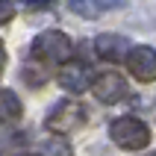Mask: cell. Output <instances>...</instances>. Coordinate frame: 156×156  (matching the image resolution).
Masks as SVG:
<instances>
[{
	"label": "cell",
	"instance_id": "1",
	"mask_svg": "<svg viewBox=\"0 0 156 156\" xmlns=\"http://www.w3.org/2000/svg\"><path fill=\"white\" fill-rule=\"evenodd\" d=\"M109 139L121 150H141V147H147V141H150V130L139 118L124 115V118H115L109 124Z\"/></svg>",
	"mask_w": 156,
	"mask_h": 156
},
{
	"label": "cell",
	"instance_id": "2",
	"mask_svg": "<svg viewBox=\"0 0 156 156\" xmlns=\"http://www.w3.org/2000/svg\"><path fill=\"white\" fill-rule=\"evenodd\" d=\"M74 50L71 38L62 30H44L33 38V53L35 59H44V62H65Z\"/></svg>",
	"mask_w": 156,
	"mask_h": 156
},
{
	"label": "cell",
	"instance_id": "3",
	"mask_svg": "<svg viewBox=\"0 0 156 156\" xmlns=\"http://www.w3.org/2000/svg\"><path fill=\"white\" fill-rule=\"evenodd\" d=\"M83 124H86V109H83V103H77V100H65V103H59L47 115V127H50L56 136L80 130Z\"/></svg>",
	"mask_w": 156,
	"mask_h": 156
},
{
	"label": "cell",
	"instance_id": "4",
	"mask_svg": "<svg viewBox=\"0 0 156 156\" xmlns=\"http://www.w3.org/2000/svg\"><path fill=\"white\" fill-rule=\"evenodd\" d=\"M127 65H130V74L141 83H153L156 80V50L147 44H139L133 47L130 56H127Z\"/></svg>",
	"mask_w": 156,
	"mask_h": 156
},
{
	"label": "cell",
	"instance_id": "5",
	"mask_svg": "<svg viewBox=\"0 0 156 156\" xmlns=\"http://www.w3.org/2000/svg\"><path fill=\"white\" fill-rule=\"evenodd\" d=\"M91 91H94V97L100 103H118V100L127 97V80L118 71H106V74H100L94 80Z\"/></svg>",
	"mask_w": 156,
	"mask_h": 156
},
{
	"label": "cell",
	"instance_id": "6",
	"mask_svg": "<svg viewBox=\"0 0 156 156\" xmlns=\"http://www.w3.org/2000/svg\"><path fill=\"white\" fill-rule=\"evenodd\" d=\"M94 50L100 59H109V62H121L124 56H130V41L124 38V35H115V33H103V35H97V41H94Z\"/></svg>",
	"mask_w": 156,
	"mask_h": 156
},
{
	"label": "cell",
	"instance_id": "7",
	"mask_svg": "<svg viewBox=\"0 0 156 156\" xmlns=\"http://www.w3.org/2000/svg\"><path fill=\"white\" fill-rule=\"evenodd\" d=\"M88 77H91V74H88L86 65H80V62H68V65L59 71V86L65 88V91H71V94H80V91H86L88 86H94Z\"/></svg>",
	"mask_w": 156,
	"mask_h": 156
},
{
	"label": "cell",
	"instance_id": "8",
	"mask_svg": "<svg viewBox=\"0 0 156 156\" xmlns=\"http://www.w3.org/2000/svg\"><path fill=\"white\" fill-rule=\"evenodd\" d=\"M127 0H68V9L80 18H100L109 9H121Z\"/></svg>",
	"mask_w": 156,
	"mask_h": 156
},
{
	"label": "cell",
	"instance_id": "9",
	"mask_svg": "<svg viewBox=\"0 0 156 156\" xmlns=\"http://www.w3.org/2000/svg\"><path fill=\"white\" fill-rule=\"evenodd\" d=\"M41 156H74L65 136H47L41 141Z\"/></svg>",
	"mask_w": 156,
	"mask_h": 156
},
{
	"label": "cell",
	"instance_id": "10",
	"mask_svg": "<svg viewBox=\"0 0 156 156\" xmlns=\"http://www.w3.org/2000/svg\"><path fill=\"white\" fill-rule=\"evenodd\" d=\"M21 112H24V109H21V100L15 97V91H12V88H3V121L6 124L18 121Z\"/></svg>",
	"mask_w": 156,
	"mask_h": 156
},
{
	"label": "cell",
	"instance_id": "11",
	"mask_svg": "<svg viewBox=\"0 0 156 156\" xmlns=\"http://www.w3.org/2000/svg\"><path fill=\"white\" fill-rule=\"evenodd\" d=\"M24 74H27V83H30V86H41L44 80H47V77H44V71H38L35 65H27Z\"/></svg>",
	"mask_w": 156,
	"mask_h": 156
},
{
	"label": "cell",
	"instance_id": "12",
	"mask_svg": "<svg viewBox=\"0 0 156 156\" xmlns=\"http://www.w3.org/2000/svg\"><path fill=\"white\" fill-rule=\"evenodd\" d=\"M9 18H12V3L3 0V24H9Z\"/></svg>",
	"mask_w": 156,
	"mask_h": 156
},
{
	"label": "cell",
	"instance_id": "13",
	"mask_svg": "<svg viewBox=\"0 0 156 156\" xmlns=\"http://www.w3.org/2000/svg\"><path fill=\"white\" fill-rule=\"evenodd\" d=\"M150 156H156V153H150Z\"/></svg>",
	"mask_w": 156,
	"mask_h": 156
}]
</instances>
